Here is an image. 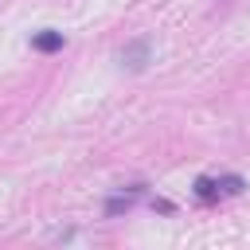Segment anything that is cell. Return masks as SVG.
<instances>
[{
  "label": "cell",
  "instance_id": "obj_1",
  "mask_svg": "<svg viewBox=\"0 0 250 250\" xmlns=\"http://www.w3.org/2000/svg\"><path fill=\"white\" fill-rule=\"evenodd\" d=\"M148 59H152V43L148 39H133V43L121 47V66L125 70H145Z\"/></svg>",
  "mask_w": 250,
  "mask_h": 250
},
{
  "label": "cell",
  "instance_id": "obj_2",
  "mask_svg": "<svg viewBox=\"0 0 250 250\" xmlns=\"http://www.w3.org/2000/svg\"><path fill=\"white\" fill-rule=\"evenodd\" d=\"M31 47L35 51H43V55H51V51H59L62 47V31H39V35H31Z\"/></svg>",
  "mask_w": 250,
  "mask_h": 250
},
{
  "label": "cell",
  "instance_id": "obj_3",
  "mask_svg": "<svg viewBox=\"0 0 250 250\" xmlns=\"http://www.w3.org/2000/svg\"><path fill=\"white\" fill-rule=\"evenodd\" d=\"M133 199H137V188H133V191H125V195H113V199L105 203V215H121V211H129V207H133Z\"/></svg>",
  "mask_w": 250,
  "mask_h": 250
},
{
  "label": "cell",
  "instance_id": "obj_4",
  "mask_svg": "<svg viewBox=\"0 0 250 250\" xmlns=\"http://www.w3.org/2000/svg\"><path fill=\"white\" fill-rule=\"evenodd\" d=\"M219 191L238 195V191H242V176H223V180H219Z\"/></svg>",
  "mask_w": 250,
  "mask_h": 250
},
{
  "label": "cell",
  "instance_id": "obj_5",
  "mask_svg": "<svg viewBox=\"0 0 250 250\" xmlns=\"http://www.w3.org/2000/svg\"><path fill=\"white\" fill-rule=\"evenodd\" d=\"M195 191H199L203 199H211V195L219 191V184H211V180H199V184H195Z\"/></svg>",
  "mask_w": 250,
  "mask_h": 250
}]
</instances>
